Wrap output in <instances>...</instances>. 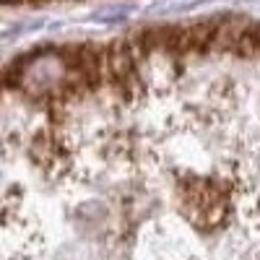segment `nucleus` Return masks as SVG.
<instances>
[{
	"label": "nucleus",
	"mask_w": 260,
	"mask_h": 260,
	"mask_svg": "<svg viewBox=\"0 0 260 260\" xmlns=\"http://www.w3.org/2000/svg\"><path fill=\"white\" fill-rule=\"evenodd\" d=\"M0 125L6 260H260L257 18L18 55Z\"/></svg>",
	"instance_id": "1"
}]
</instances>
